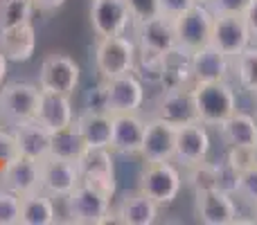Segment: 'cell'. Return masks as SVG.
<instances>
[{
  "mask_svg": "<svg viewBox=\"0 0 257 225\" xmlns=\"http://www.w3.org/2000/svg\"><path fill=\"white\" fill-rule=\"evenodd\" d=\"M253 162H255V164H257V144H255V146H253Z\"/></svg>",
  "mask_w": 257,
  "mask_h": 225,
  "instance_id": "45",
  "label": "cell"
},
{
  "mask_svg": "<svg viewBox=\"0 0 257 225\" xmlns=\"http://www.w3.org/2000/svg\"><path fill=\"white\" fill-rule=\"evenodd\" d=\"M255 117H257V93H255Z\"/></svg>",
  "mask_w": 257,
  "mask_h": 225,
  "instance_id": "46",
  "label": "cell"
},
{
  "mask_svg": "<svg viewBox=\"0 0 257 225\" xmlns=\"http://www.w3.org/2000/svg\"><path fill=\"white\" fill-rule=\"evenodd\" d=\"M210 43L230 59H235L248 45H253V34L248 30L244 14H214Z\"/></svg>",
  "mask_w": 257,
  "mask_h": 225,
  "instance_id": "9",
  "label": "cell"
},
{
  "mask_svg": "<svg viewBox=\"0 0 257 225\" xmlns=\"http://www.w3.org/2000/svg\"><path fill=\"white\" fill-rule=\"evenodd\" d=\"M14 137L18 142V151L25 158H34V160H43L50 155V142H52V133L39 124L36 119L25 122L21 126L12 128Z\"/></svg>",
  "mask_w": 257,
  "mask_h": 225,
  "instance_id": "25",
  "label": "cell"
},
{
  "mask_svg": "<svg viewBox=\"0 0 257 225\" xmlns=\"http://www.w3.org/2000/svg\"><path fill=\"white\" fill-rule=\"evenodd\" d=\"M192 93H194L199 122L205 126L219 128L237 111V90L230 81L192 84Z\"/></svg>",
  "mask_w": 257,
  "mask_h": 225,
  "instance_id": "1",
  "label": "cell"
},
{
  "mask_svg": "<svg viewBox=\"0 0 257 225\" xmlns=\"http://www.w3.org/2000/svg\"><path fill=\"white\" fill-rule=\"evenodd\" d=\"M88 149L86 140L81 137V133L77 131V126L61 128V131L52 133V142H50V155L61 160H70V162H77V160L84 155V151Z\"/></svg>",
  "mask_w": 257,
  "mask_h": 225,
  "instance_id": "28",
  "label": "cell"
},
{
  "mask_svg": "<svg viewBox=\"0 0 257 225\" xmlns=\"http://www.w3.org/2000/svg\"><path fill=\"white\" fill-rule=\"evenodd\" d=\"M133 72L140 77V81L147 79V84H160V81H163V75H165V54L138 48L136 70Z\"/></svg>",
  "mask_w": 257,
  "mask_h": 225,
  "instance_id": "31",
  "label": "cell"
},
{
  "mask_svg": "<svg viewBox=\"0 0 257 225\" xmlns=\"http://www.w3.org/2000/svg\"><path fill=\"white\" fill-rule=\"evenodd\" d=\"M154 117L165 119V122L174 124V126H183V124L199 122L192 86L165 88L163 93L158 95L156 104H154Z\"/></svg>",
  "mask_w": 257,
  "mask_h": 225,
  "instance_id": "11",
  "label": "cell"
},
{
  "mask_svg": "<svg viewBox=\"0 0 257 225\" xmlns=\"http://www.w3.org/2000/svg\"><path fill=\"white\" fill-rule=\"evenodd\" d=\"M34 3L32 0H0V32L32 23Z\"/></svg>",
  "mask_w": 257,
  "mask_h": 225,
  "instance_id": "30",
  "label": "cell"
},
{
  "mask_svg": "<svg viewBox=\"0 0 257 225\" xmlns=\"http://www.w3.org/2000/svg\"><path fill=\"white\" fill-rule=\"evenodd\" d=\"M239 196L248 200L253 207L257 205V164H250L248 169H244V171H241Z\"/></svg>",
  "mask_w": 257,
  "mask_h": 225,
  "instance_id": "37",
  "label": "cell"
},
{
  "mask_svg": "<svg viewBox=\"0 0 257 225\" xmlns=\"http://www.w3.org/2000/svg\"><path fill=\"white\" fill-rule=\"evenodd\" d=\"M66 207L70 223L79 225H102L113 221L111 196L95 187L81 182L70 196H66Z\"/></svg>",
  "mask_w": 257,
  "mask_h": 225,
  "instance_id": "5",
  "label": "cell"
},
{
  "mask_svg": "<svg viewBox=\"0 0 257 225\" xmlns=\"http://www.w3.org/2000/svg\"><path fill=\"white\" fill-rule=\"evenodd\" d=\"M75 126L81 133L88 146H106L111 149L113 142V113L81 111L75 117Z\"/></svg>",
  "mask_w": 257,
  "mask_h": 225,
  "instance_id": "26",
  "label": "cell"
},
{
  "mask_svg": "<svg viewBox=\"0 0 257 225\" xmlns=\"http://www.w3.org/2000/svg\"><path fill=\"white\" fill-rule=\"evenodd\" d=\"M183 189V173L176 162H147L140 173V191L158 207H167Z\"/></svg>",
  "mask_w": 257,
  "mask_h": 225,
  "instance_id": "4",
  "label": "cell"
},
{
  "mask_svg": "<svg viewBox=\"0 0 257 225\" xmlns=\"http://www.w3.org/2000/svg\"><path fill=\"white\" fill-rule=\"evenodd\" d=\"M232 75L241 90L250 95L257 93V43L248 45L244 52L232 59Z\"/></svg>",
  "mask_w": 257,
  "mask_h": 225,
  "instance_id": "29",
  "label": "cell"
},
{
  "mask_svg": "<svg viewBox=\"0 0 257 225\" xmlns=\"http://www.w3.org/2000/svg\"><path fill=\"white\" fill-rule=\"evenodd\" d=\"M235 196L219 189L196 194V218L203 225H232L239 223V209L235 205Z\"/></svg>",
  "mask_w": 257,
  "mask_h": 225,
  "instance_id": "18",
  "label": "cell"
},
{
  "mask_svg": "<svg viewBox=\"0 0 257 225\" xmlns=\"http://www.w3.org/2000/svg\"><path fill=\"white\" fill-rule=\"evenodd\" d=\"M75 108L70 104L68 95L59 93H43L41 95L39 113H36V122L43 124L50 133H57L61 128H68L75 124Z\"/></svg>",
  "mask_w": 257,
  "mask_h": 225,
  "instance_id": "21",
  "label": "cell"
},
{
  "mask_svg": "<svg viewBox=\"0 0 257 225\" xmlns=\"http://www.w3.org/2000/svg\"><path fill=\"white\" fill-rule=\"evenodd\" d=\"M226 160L230 164H235L237 169H248L250 164H255L253 162V149H228V153H226Z\"/></svg>",
  "mask_w": 257,
  "mask_h": 225,
  "instance_id": "40",
  "label": "cell"
},
{
  "mask_svg": "<svg viewBox=\"0 0 257 225\" xmlns=\"http://www.w3.org/2000/svg\"><path fill=\"white\" fill-rule=\"evenodd\" d=\"M81 185V173L77 162L48 155L41 160V191L52 198H66Z\"/></svg>",
  "mask_w": 257,
  "mask_h": 225,
  "instance_id": "10",
  "label": "cell"
},
{
  "mask_svg": "<svg viewBox=\"0 0 257 225\" xmlns=\"http://www.w3.org/2000/svg\"><path fill=\"white\" fill-rule=\"evenodd\" d=\"M0 128H3V117H0Z\"/></svg>",
  "mask_w": 257,
  "mask_h": 225,
  "instance_id": "48",
  "label": "cell"
},
{
  "mask_svg": "<svg viewBox=\"0 0 257 225\" xmlns=\"http://www.w3.org/2000/svg\"><path fill=\"white\" fill-rule=\"evenodd\" d=\"M190 72L194 84H208V81H230L232 59L226 57L212 43L194 50L190 54Z\"/></svg>",
  "mask_w": 257,
  "mask_h": 225,
  "instance_id": "16",
  "label": "cell"
},
{
  "mask_svg": "<svg viewBox=\"0 0 257 225\" xmlns=\"http://www.w3.org/2000/svg\"><path fill=\"white\" fill-rule=\"evenodd\" d=\"M90 25L95 36H120L133 27L124 0H93L90 3Z\"/></svg>",
  "mask_w": 257,
  "mask_h": 225,
  "instance_id": "14",
  "label": "cell"
},
{
  "mask_svg": "<svg viewBox=\"0 0 257 225\" xmlns=\"http://www.w3.org/2000/svg\"><path fill=\"white\" fill-rule=\"evenodd\" d=\"M7 57L3 54V50H0V88H3V84H5V77H7Z\"/></svg>",
  "mask_w": 257,
  "mask_h": 225,
  "instance_id": "44",
  "label": "cell"
},
{
  "mask_svg": "<svg viewBox=\"0 0 257 225\" xmlns=\"http://www.w3.org/2000/svg\"><path fill=\"white\" fill-rule=\"evenodd\" d=\"M136 43L138 48L151 50L158 54H169L174 48H178V39H176V30H174V18L169 16H158L151 18L145 23H136Z\"/></svg>",
  "mask_w": 257,
  "mask_h": 225,
  "instance_id": "19",
  "label": "cell"
},
{
  "mask_svg": "<svg viewBox=\"0 0 257 225\" xmlns=\"http://www.w3.org/2000/svg\"><path fill=\"white\" fill-rule=\"evenodd\" d=\"M183 180L192 187L194 194H201V191H210V189H217V164L214 162H196L192 167L185 169V176Z\"/></svg>",
  "mask_w": 257,
  "mask_h": 225,
  "instance_id": "32",
  "label": "cell"
},
{
  "mask_svg": "<svg viewBox=\"0 0 257 225\" xmlns=\"http://www.w3.org/2000/svg\"><path fill=\"white\" fill-rule=\"evenodd\" d=\"M214 14H244L250 0H205Z\"/></svg>",
  "mask_w": 257,
  "mask_h": 225,
  "instance_id": "39",
  "label": "cell"
},
{
  "mask_svg": "<svg viewBox=\"0 0 257 225\" xmlns=\"http://www.w3.org/2000/svg\"><path fill=\"white\" fill-rule=\"evenodd\" d=\"M77 167L81 173V182L104 191L106 196H115L117 191V178H115V160H113L111 149L106 146H88L84 151Z\"/></svg>",
  "mask_w": 257,
  "mask_h": 225,
  "instance_id": "7",
  "label": "cell"
},
{
  "mask_svg": "<svg viewBox=\"0 0 257 225\" xmlns=\"http://www.w3.org/2000/svg\"><path fill=\"white\" fill-rule=\"evenodd\" d=\"M212 25H214V12L205 0H199L194 7L187 12L178 14L174 18V30H176L178 48L194 52V50L203 48L212 39Z\"/></svg>",
  "mask_w": 257,
  "mask_h": 225,
  "instance_id": "6",
  "label": "cell"
},
{
  "mask_svg": "<svg viewBox=\"0 0 257 225\" xmlns=\"http://www.w3.org/2000/svg\"><path fill=\"white\" fill-rule=\"evenodd\" d=\"M199 3V0H160V5H163V14L169 18H176L178 14L187 12L190 7H194V5Z\"/></svg>",
  "mask_w": 257,
  "mask_h": 225,
  "instance_id": "41",
  "label": "cell"
},
{
  "mask_svg": "<svg viewBox=\"0 0 257 225\" xmlns=\"http://www.w3.org/2000/svg\"><path fill=\"white\" fill-rule=\"evenodd\" d=\"M0 225H21V196L0 189Z\"/></svg>",
  "mask_w": 257,
  "mask_h": 225,
  "instance_id": "35",
  "label": "cell"
},
{
  "mask_svg": "<svg viewBox=\"0 0 257 225\" xmlns=\"http://www.w3.org/2000/svg\"><path fill=\"white\" fill-rule=\"evenodd\" d=\"M244 18L248 23L250 34H253V43H257V0H250L248 9L244 12Z\"/></svg>",
  "mask_w": 257,
  "mask_h": 225,
  "instance_id": "42",
  "label": "cell"
},
{
  "mask_svg": "<svg viewBox=\"0 0 257 225\" xmlns=\"http://www.w3.org/2000/svg\"><path fill=\"white\" fill-rule=\"evenodd\" d=\"M34 3V9H39L41 14H52L57 9H61L66 5V0H32Z\"/></svg>",
  "mask_w": 257,
  "mask_h": 225,
  "instance_id": "43",
  "label": "cell"
},
{
  "mask_svg": "<svg viewBox=\"0 0 257 225\" xmlns=\"http://www.w3.org/2000/svg\"><path fill=\"white\" fill-rule=\"evenodd\" d=\"M147 122L138 113H115L113 115V142L111 151L122 155H140L145 142Z\"/></svg>",
  "mask_w": 257,
  "mask_h": 225,
  "instance_id": "20",
  "label": "cell"
},
{
  "mask_svg": "<svg viewBox=\"0 0 257 225\" xmlns=\"http://www.w3.org/2000/svg\"><path fill=\"white\" fill-rule=\"evenodd\" d=\"M176 128L174 124L151 115L147 119L145 142H142V160L145 162H174L176 153Z\"/></svg>",
  "mask_w": 257,
  "mask_h": 225,
  "instance_id": "15",
  "label": "cell"
},
{
  "mask_svg": "<svg viewBox=\"0 0 257 225\" xmlns=\"http://www.w3.org/2000/svg\"><path fill=\"white\" fill-rule=\"evenodd\" d=\"M0 50L7 57V61H14V63L30 61L36 50L34 25L32 23H23V25L12 27V30H3L0 32Z\"/></svg>",
  "mask_w": 257,
  "mask_h": 225,
  "instance_id": "24",
  "label": "cell"
},
{
  "mask_svg": "<svg viewBox=\"0 0 257 225\" xmlns=\"http://www.w3.org/2000/svg\"><path fill=\"white\" fill-rule=\"evenodd\" d=\"M18 155H21V151H18V142L14 137V133L0 128V162H12Z\"/></svg>",
  "mask_w": 257,
  "mask_h": 225,
  "instance_id": "38",
  "label": "cell"
},
{
  "mask_svg": "<svg viewBox=\"0 0 257 225\" xmlns=\"http://www.w3.org/2000/svg\"><path fill=\"white\" fill-rule=\"evenodd\" d=\"M108 93V108L111 113H140L145 104V84L136 72L104 79Z\"/></svg>",
  "mask_w": 257,
  "mask_h": 225,
  "instance_id": "17",
  "label": "cell"
},
{
  "mask_svg": "<svg viewBox=\"0 0 257 225\" xmlns=\"http://www.w3.org/2000/svg\"><path fill=\"white\" fill-rule=\"evenodd\" d=\"M217 189L226 191L230 196H239V182H241V169L230 164L226 158L217 160Z\"/></svg>",
  "mask_w": 257,
  "mask_h": 225,
  "instance_id": "33",
  "label": "cell"
},
{
  "mask_svg": "<svg viewBox=\"0 0 257 225\" xmlns=\"http://www.w3.org/2000/svg\"><path fill=\"white\" fill-rule=\"evenodd\" d=\"M210 149H212V140H210L208 126L201 122L183 124L176 128V153H174V162L178 167L187 169L196 162L208 160Z\"/></svg>",
  "mask_w": 257,
  "mask_h": 225,
  "instance_id": "12",
  "label": "cell"
},
{
  "mask_svg": "<svg viewBox=\"0 0 257 225\" xmlns=\"http://www.w3.org/2000/svg\"><path fill=\"white\" fill-rule=\"evenodd\" d=\"M219 131L228 149H253L257 144V117L239 108L219 126Z\"/></svg>",
  "mask_w": 257,
  "mask_h": 225,
  "instance_id": "23",
  "label": "cell"
},
{
  "mask_svg": "<svg viewBox=\"0 0 257 225\" xmlns=\"http://www.w3.org/2000/svg\"><path fill=\"white\" fill-rule=\"evenodd\" d=\"M84 111H95V113H111L108 108V93H106V84L95 86V88L86 90L84 95Z\"/></svg>",
  "mask_w": 257,
  "mask_h": 225,
  "instance_id": "36",
  "label": "cell"
},
{
  "mask_svg": "<svg viewBox=\"0 0 257 225\" xmlns=\"http://www.w3.org/2000/svg\"><path fill=\"white\" fill-rule=\"evenodd\" d=\"M124 3L128 7V14H131V18H133V25L163 16V5H160V0H124Z\"/></svg>",
  "mask_w": 257,
  "mask_h": 225,
  "instance_id": "34",
  "label": "cell"
},
{
  "mask_svg": "<svg viewBox=\"0 0 257 225\" xmlns=\"http://www.w3.org/2000/svg\"><path fill=\"white\" fill-rule=\"evenodd\" d=\"M43 90L30 81H9L0 88V117L7 126H21L36 119Z\"/></svg>",
  "mask_w": 257,
  "mask_h": 225,
  "instance_id": "3",
  "label": "cell"
},
{
  "mask_svg": "<svg viewBox=\"0 0 257 225\" xmlns=\"http://www.w3.org/2000/svg\"><path fill=\"white\" fill-rule=\"evenodd\" d=\"M95 68L102 79L128 75L136 70L138 43L136 39H128L126 34L120 36H99L95 41Z\"/></svg>",
  "mask_w": 257,
  "mask_h": 225,
  "instance_id": "2",
  "label": "cell"
},
{
  "mask_svg": "<svg viewBox=\"0 0 257 225\" xmlns=\"http://www.w3.org/2000/svg\"><path fill=\"white\" fill-rule=\"evenodd\" d=\"M158 218V205L145 194V191H131L124 194L115 209H113V221L124 225H151Z\"/></svg>",
  "mask_w": 257,
  "mask_h": 225,
  "instance_id": "22",
  "label": "cell"
},
{
  "mask_svg": "<svg viewBox=\"0 0 257 225\" xmlns=\"http://www.w3.org/2000/svg\"><path fill=\"white\" fill-rule=\"evenodd\" d=\"M253 223H257V205H255V218H253Z\"/></svg>",
  "mask_w": 257,
  "mask_h": 225,
  "instance_id": "47",
  "label": "cell"
},
{
  "mask_svg": "<svg viewBox=\"0 0 257 225\" xmlns=\"http://www.w3.org/2000/svg\"><path fill=\"white\" fill-rule=\"evenodd\" d=\"M57 212H54L52 196L45 191L23 196L21 198V225H54Z\"/></svg>",
  "mask_w": 257,
  "mask_h": 225,
  "instance_id": "27",
  "label": "cell"
},
{
  "mask_svg": "<svg viewBox=\"0 0 257 225\" xmlns=\"http://www.w3.org/2000/svg\"><path fill=\"white\" fill-rule=\"evenodd\" d=\"M81 68L68 54H50L43 59L39 70V88L43 93H59L72 97L79 86Z\"/></svg>",
  "mask_w": 257,
  "mask_h": 225,
  "instance_id": "8",
  "label": "cell"
},
{
  "mask_svg": "<svg viewBox=\"0 0 257 225\" xmlns=\"http://www.w3.org/2000/svg\"><path fill=\"white\" fill-rule=\"evenodd\" d=\"M0 189L16 196H30L41 191V160L18 155L0 169Z\"/></svg>",
  "mask_w": 257,
  "mask_h": 225,
  "instance_id": "13",
  "label": "cell"
}]
</instances>
